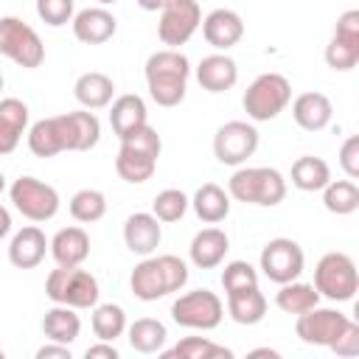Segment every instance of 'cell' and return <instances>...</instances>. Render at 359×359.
<instances>
[{
	"mask_svg": "<svg viewBox=\"0 0 359 359\" xmlns=\"http://www.w3.org/2000/svg\"><path fill=\"white\" fill-rule=\"evenodd\" d=\"M98 140H101V123L90 109L42 118L28 129V149L34 157H56L62 151H90Z\"/></svg>",
	"mask_w": 359,
	"mask_h": 359,
	"instance_id": "cell-1",
	"label": "cell"
},
{
	"mask_svg": "<svg viewBox=\"0 0 359 359\" xmlns=\"http://www.w3.org/2000/svg\"><path fill=\"white\" fill-rule=\"evenodd\" d=\"M146 84L149 95L157 107H177L185 98L188 90V76H191V62L180 48H163L154 50L146 59Z\"/></svg>",
	"mask_w": 359,
	"mask_h": 359,
	"instance_id": "cell-2",
	"label": "cell"
},
{
	"mask_svg": "<svg viewBox=\"0 0 359 359\" xmlns=\"http://www.w3.org/2000/svg\"><path fill=\"white\" fill-rule=\"evenodd\" d=\"M188 283V264L177 255H146L129 275L132 294L143 303L160 300L171 292H180Z\"/></svg>",
	"mask_w": 359,
	"mask_h": 359,
	"instance_id": "cell-3",
	"label": "cell"
},
{
	"mask_svg": "<svg viewBox=\"0 0 359 359\" xmlns=\"http://www.w3.org/2000/svg\"><path fill=\"white\" fill-rule=\"evenodd\" d=\"M163 140L157 135V129H151L149 123L140 126L137 132L121 137V149L115 157V171L121 180L140 185L146 180H151L154 168H157V157H160Z\"/></svg>",
	"mask_w": 359,
	"mask_h": 359,
	"instance_id": "cell-4",
	"label": "cell"
},
{
	"mask_svg": "<svg viewBox=\"0 0 359 359\" xmlns=\"http://www.w3.org/2000/svg\"><path fill=\"white\" fill-rule=\"evenodd\" d=\"M227 194L236 202L244 205H261V208H272L278 202H283L286 196V180L278 168L269 165H247V168H236L233 177L227 180Z\"/></svg>",
	"mask_w": 359,
	"mask_h": 359,
	"instance_id": "cell-5",
	"label": "cell"
},
{
	"mask_svg": "<svg viewBox=\"0 0 359 359\" xmlns=\"http://www.w3.org/2000/svg\"><path fill=\"white\" fill-rule=\"evenodd\" d=\"M45 294L53 303L70 306V309H93L98 303V280L93 272L81 266H56L45 278Z\"/></svg>",
	"mask_w": 359,
	"mask_h": 359,
	"instance_id": "cell-6",
	"label": "cell"
},
{
	"mask_svg": "<svg viewBox=\"0 0 359 359\" xmlns=\"http://www.w3.org/2000/svg\"><path fill=\"white\" fill-rule=\"evenodd\" d=\"M292 101V84L280 73H261L252 79V84L244 90V112L250 121H272L278 118Z\"/></svg>",
	"mask_w": 359,
	"mask_h": 359,
	"instance_id": "cell-7",
	"label": "cell"
},
{
	"mask_svg": "<svg viewBox=\"0 0 359 359\" xmlns=\"http://www.w3.org/2000/svg\"><path fill=\"white\" fill-rule=\"evenodd\" d=\"M314 289L320 297L345 303L359 289V272L351 255L345 252H325L314 266Z\"/></svg>",
	"mask_w": 359,
	"mask_h": 359,
	"instance_id": "cell-8",
	"label": "cell"
},
{
	"mask_svg": "<svg viewBox=\"0 0 359 359\" xmlns=\"http://www.w3.org/2000/svg\"><path fill=\"white\" fill-rule=\"evenodd\" d=\"M0 53L25 70H34L45 62V45L39 34L20 17H0Z\"/></svg>",
	"mask_w": 359,
	"mask_h": 359,
	"instance_id": "cell-9",
	"label": "cell"
},
{
	"mask_svg": "<svg viewBox=\"0 0 359 359\" xmlns=\"http://www.w3.org/2000/svg\"><path fill=\"white\" fill-rule=\"evenodd\" d=\"M171 317L182 328L213 331L222 323V317H224V303L210 289H194V292L180 294L171 303Z\"/></svg>",
	"mask_w": 359,
	"mask_h": 359,
	"instance_id": "cell-10",
	"label": "cell"
},
{
	"mask_svg": "<svg viewBox=\"0 0 359 359\" xmlns=\"http://www.w3.org/2000/svg\"><path fill=\"white\" fill-rule=\"evenodd\" d=\"M8 196L28 222H50L59 213V191L36 177H20L11 182Z\"/></svg>",
	"mask_w": 359,
	"mask_h": 359,
	"instance_id": "cell-11",
	"label": "cell"
},
{
	"mask_svg": "<svg viewBox=\"0 0 359 359\" xmlns=\"http://www.w3.org/2000/svg\"><path fill=\"white\" fill-rule=\"evenodd\" d=\"M199 25H202V8L196 0H168L160 8L157 36L163 45L180 48L196 34Z\"/></svg>",
	"mask_w": 359,
	"mask_h": 359,
	"instance_id": "cell-12",
	"label": "cell"
},
{
	"mask_svg": "<svg viewBox=\"0 0 359 359\" xmlns=\"http://www.w3.org/2000/svg\"><path fill=\"white\" fill-rule=\"evenodd\" d=\"M258 264H261V272H264L272 283L280 286V283H289V280L300 278L303 264H306V255H303V247H300L297 241L278 236V238H269V241L264 244Z\"/></svg>",
	"mask_w": 359,
	"mask_h": 359,
	"instance_id": "cell-13",
	"label": "cell"
},
{
	"mask_svg": "<svg viewBox=\"0 0 359 359\" xmlns=\"http://www.w3.org/2000/svg\"><path fill=\"white\" fill-rule=\"evenodd\" d=\"M258 149V129L247 121H227L213 135V154L224 165H241Z\"/></svg>",
	"mask_w": 359,
	"mask_h": 359,
	"instance_id": "cell-14",
	"label": "cell"
},
{
	"mask_svg": "<svg viewBox=\"0 0 359 359\" xmlns=\"http://www.w3.org/2000/svg\"><path fill=\"white\" fill-rule=\"evenodd\" d=\"M351 323L348 314L337 311V309H309L303 314H297L294 320V334L300 337V342L306 345H323V348H331L334 339L345 331V325Z\"/></svg>",
	"mask_w": 359,
	"mask_h": 359,
	"instance_id": "cell-15",
	"label": "cell"
},
{
	"mask_svg": "<svg viewBox=\"0 0 359 359\" xmlns=\"http://www.w3.org/2000/svg\"><path fill=\"white\" fill-rule=\"evenodd\" d=\"M70 25H73V36L84 45H104L118 31V20L112 17V11H107V6H90L76 11Z\"/></svg>",
	"mask_w": 359,
	"mask_h": 359,
	"instance_id": "cell-16",
	"label": "cell"
},
{
	"mask_svg": "<svg viewBox=\"0 0 359 359\" xmlns=\"http://www.w3.org/2000/svg\"><path fill=\"white\" fill-rule=\"evenodd\" d=\"M202 36L210 48L227 50L241 42L244 36V20L233 8H213L210 14L202 17Z\"/></svg>",
	"mask_w": 359,
	"mask_h": 359,
	"instance_id": "cell-17",
	"label": "cell"
},
{
	"mask_svg": "<svg viewBox=\"0 0 359 359\" xmlns=\"http://www.w3.org/2000/svg\"><path fill=\"white\" fill-rule=\"evenodd\" d=\"M163 238V224L154 213H132L123 222V244L135 255H151L160 247Z\"/></svg>",
	"mask_w": 359,
	"mask_h": 359,
	"instance_id": "cell-18",
	"label": "cell"
},
{
	"mask_svg": "<svg viewBox=\"0 0 359 359\" xmlns=\"http://www.w3.org/2000/svg\"><path fill=\"white\" fill-rule=\"evenodd\" d=\"M48 238L45 233L36 227V224H28L22 230H17L11 236V244H8V261L17 266V269H34L42 264L45 252H48Z\"/></svg>",
	"mask_w": 359,
	"mask_h": 359,
	"instance_id": "cell-19",
	"label": "cell"
},
{
	"mask_svg": "<svg viewBox=\"0 0 359 359\" xmlns=\"http://www.w3.org/2000/svg\"><path fill=\"white\" fill-rule=\"evenodd\" d=\"M230 250V238L222 227H205L199 230L194 238H191V247H188V255H191V264L199 266V269H213L224 261Z\"/></svg>",
	"mask_w": 359,
	"mask_h": 359,
	"instance_id": "cell-20",
	"label": "cell"
},
{
	"mask_svg": "<svg viewBox=\"0 0 359 359\" xmlns=\"http://www.w3.org/2000/svg\"><path fill=\"white\" fill-rule=\"evenodd\" d=\"M196 81L208 93H227L238 81V65L227 53H210L196 65Z\"/></svg>",
	"mask_w": 359,
	"mask_h": 359,
	"instance_id": "cell-21",
	"label": "cell"
},
{
	"mask_svg": "<svg viewBox=\"0 0 359 359\" xmlns=\"http://www.w3.org/2000/svg\"><path fill=\"white\" fill-rule=\"evenodd\" d=\"M56 266H81L90 255V236L84 227H62L48 244Z\"/></svg>",
	"mask_w": 359,
	"mask_h": 359,
	"instance_id": "cell-22",
	"label": "cell"
},
{
	"mask_svg": "<svg viewBox=\"0 0 359 359\" xmlns=\"http://www.w3.org/2000/svg\"><path fill=\"white\" fill-rule=\"evenodd\" d=\"M331 115H334V107H331V98L323 95V93H300L294 101H292V118L300 129L306 132H320L331 123Z\"/></svg>",
	"mask_w": 359,
	"mask_h": 359,
	"instance_id": "cell-23",
	"label": "cell"
},
{
	"mask_svg": "<svg viewBox=\"0 0 359 359\" xmlns=\"http://www.w3.org/2000/svg\"><path fill=\"white\" fill-rule=\"evenodd\" d=\"M149 123V112H146V101L135 93H123L112 101L109 107V126L118 137H126L132 132H137L140 126Z\"/></svg>",
	"mask_w": 359,
	"mask_h": 359,
	"instance_id": "cell-24",
	"label": "cell"
},
{
	"mask_svg": "<svg viewBox=\"0 0 359 359\" xmlns=\"http://www.w3.org/2000/svg\"><path fill=\"white\" fill-rule=\"evenodd\" d=\"M28 129V104L20 98H0V154H11Z\"/></svg>",
	"mask_w": 359,
	"mask_h": 359,
	"instance_id": "cell-25",
	"label": "cell"
},
{
	"mask_svg": "<svg viewBox=\"0 0 359 359\" xmlns=\"http://www.w3.org/2000/svg\"><path fill=\"white\" fill-rule=\"evenodd\" d=\"M73 95H76V101H79L84 109H104V107L112 104L115 81H112L107 73L90 70V73H81V76L76 79Z\"/></svg>",
	"mask_w": 359,
	"mask_h": 359,
	"instance_id": "cell-26",
	"label": "cell"
},
{
	"mask_svg": "<svg viewBox=\"0 0 359 359\" xmlns=\"http://www.w3.org/2000/svg\"><path fill=\"white\" fill-rule=\"evenodd\" d=\"M191 208L205 224H219L230 213V194L216 182H205V185L196 188V194L191 199Z\"/></svg>",
	"mask_w": 359,
	"mask_h": 359,
	"instance_id": "cell-27",
	"label": "cell"
},
{
	"mask_svg": "<svg viewBox=\"0 0 359 359\" xmlns=\"http://www.w3.org/2000/svg\"><path fill=\"white\" fill-rule=\"evenodd\" d=\"M42 334L50 342H62V345L76 342L79 334H81V320H79L76 309L53 303V309H48L45 317H42Z\"/></svg>",
	"mask_w": 359,
	"mask_h": 359,
	"instance_id": "cell-28",
	"label": "cell"
},
{
	"mask_svg": "<svg viewBox=\"0 0 359 359\" xmlns=\"http://www.w3.org/2000/svg\"><path fill=\"white\" fill-rule=\"evenodd\" d=\"M227 311L238 325H255L266 314V297H264V292L258 286L230 292L227 294Z\"/></svg>",
	"mask_w": 359,
	"mask_h": 359,
	"instance_id": "cell-29",
	"label": "cell"
},
{
	"mask_svg": "<svg viewBox=\"0 0 359 359\" xmlns=\"http://www.w3.org/2000/svg\"><path fill=\"white\" fill-rule=\"evenodd\" d=\"M275 306L283 314H303L314 306H320V292L314 289V283H300L297 278L289 283H280L278 294H275Z\"/></svg>",
	"mask_w": 359,
	"mask_h": 359,
	"instance_id": "cell-30",
	"label": "cell"
},
{
	"mask_svg": "<svg viewBox=\"0 0 359 359\" xmlns=\"http://www.w3.org/2000/svg\"><path fill=\"white\" fill-rule=\"evenodd\" d=\"M331 180V168L323 157L303 154L292 163V185L300 191H323Z\"/></svg>",
	"mask_w": 359,
	"mask_h": 359,
	"instance_id": "cell-31",
	"label": "cell"
},
{
	"mask_svg": "<svg viewBox=\"0 0 359 359\" xmlns=\"http://www.w3.org/2000/svg\"><path fill=\"white\" fill-rule=\"evenodd\" d=\"M126 337H129V345L137 353H157V351H163V345L168 339V331H165V325L160 320L140 317L132 325H126Z\"/></svg>",
	"mask_w": 359,
	"mask_h": 359,
	"instance_id": "cell-32",
	"label": "cell"
},
{
	"mask_svg": "<svg viewBox=\"0 0 359 359\" xmlns=\"http://www.w3.org/2000/svg\"><path fill=\"white\" fill-rule=\"evenodd\" d=\"M93 334L104 342H115L123 331H126V311L118 303H95L93 306V317H90Z\"/></svg>",
	"mask_w": 359,
	"mask_h": 359,
	"instance_id": "cell-33",
	"label": "cell"
},
{
	"mask_svg": "<svg viewBox=\"0 0 359 359\" xmlns=\"http://www.w3.org/2000/svg\"><path fill=\"white\" fill-rule=\"evenodd\" d=\"M323 205L328 213L348 216L359 208V185L353 180H328L323 188Z\"/></svg>",
	"mask_w": 359,
	"mask_h": 359,
	"instance_id": "cell-34",
	"label": "cell"
},
{
	"mask_svg": "<svg viewBox=\"0 0 359 359\" xmlns=\"http://www.w3.org/2000/svg\"><path fill=\"white\" fill-rule=\"evenodd\" d=\"M165 359H174V356H180V359H233V351L230 348H224V345H216V342H210L208 337H185V339H180L171 351H160Z\"/></svg>",
	"mask_w": 359,
	"mask_h": 359,
	"instance_id": "cell-35",
	"label": "cell"
},
{
	"mask_svg": "<svg viewBox=\"0 0 359 359\" xmlns=\"http://www.w3.org/2000/svg\"><path fill=\"white\" fill-rule=\"evenodd\" d=\"M107 213V196L95 188H81L70 196V216L81 224H93L98 219H104Z\"/></svg>",
	"mask_w": 359,
	"mask_h": 359,
	"instance_id": "cell-36",
	"label": "cell"
},
{
	"mask_svg": "<svg viewBox=\"0 0 359 359\" xmlns=\"http://www.w3.org/2000/svg\"><path fill=\"white\" fill-rule=\"evenodd\" d=\"M188 205H191V199H188L180 188H165V191H160V194L154 196V202H151V213H154L160 222L171 224V222H180V219L185 216Z\"/></svg>",
	"mask_w": 359,
	"mask_h": 359,
	"instance_id": "cell-37",
	"label": "cell"
},
{
	"mask_svg": "<svg viewBox=\"0 0 359 359\" xmlns=\"http://www.w3.org/2000/svg\"><path fill=\"white\" fill-rule=\"evenodd\" d=\"M222 286H224V294L258 286V272H255V266L250 261H230L222 269Z\"/></svg>",
	"mask_w": 359,
	"mask_h": 359,
	"instance_id": "cell-38",
	"label": "cell"
},
{
	"mask_svg": "<svg viewBox=\"0 0 359 359\" xmlns=\"http://www.w3.org/2000/svg\"><path fill=\"white\" fill-rule=\"evenodd\" d=\"M325 65L331 70H353L359 65V45H351V42H342L337 36H331V42L325 45Z\"/></svg>",
	"mask_w": 359,
	"mask_h": 359,
	"instance_id": "cell-39",
	"label": "cell"
},
{
	"mask_svg": "<svg viewBox=\"0 0 359 359\" xmlns=\"http://www.w3.org/2000/svg\"><path fill=\"white\" fill-rule=\"evenodd\" d=\"M36 14L45 25L59 28L73 20L76 6H73V0H36Z\"/></svg>",
	"mask_w": 359,
	"mask_h": 359,
	"instance_id": "cell-40",
	"label": "cell"
},
{
	"mask_svg": "<svg viewBox=\"0 0 359 359\" xmlns=\"http://www.w3.org/2000/svg\"><path fill=\"white\" fill-rule=\"evenodd\" d=\"M339 165L348 174V180L359 177V135H348L339 146Z\"/></svg>",
	"mask_w": 359,
	"mask_h": 359,
	"instance_id": "cell-41",
	"label": "cell"
},
{
	"mask_svg": "<svg viewBox=\"0 0 359 359\" xmlns=\"http://www.w3.org/2000/svg\"><path fill=\"white\" fill-rule=\"evenodd\" d=\"M331 351L337 353V356H345V359H351V356H359V325L351 320L348 325H345V331L334 339V345H331Z\"/></svg>",
	"mask_w": 359,
	"mask_h": 359,
	"instance_id": "cell-42",
	"label": "cell"
},
{
	"mask_svg": "<svg viewBox=\"0 0 359 359\" xmlns=\"http://www.w3.org/2000/svg\"><path fill=\"white\" fill-rule=\"evenodd\" d=\"M334 36L342 39V42L359 45V11L356 8H348V11L339 14L337 28H334Z\"/></svg>",
	"mask_w": 359,
	"mask_h": 359,
	"instance_id": "cell-43",
	"label": "cell"
},
{
	"mask_svg": "<svg viewBox=\"0 0 359 359\" xmlns=\"http://www.w3.org/2000/svg\"><path fill=\"white\" fill-rule=\"evenodd\" d=\"M84 356H87V359H118L121 353H118V348H115L112 342L98 339L95 345H90V348L84 351Z\"/></svg>",
	"mask_w": 359,
	"mask_h": 359,
	"instance_id": "cell-44",
	"label": "cell"
},
{
	"mask_svg": "<svg viewBox=\"0 0 359 359\" xmlns=\"http://www.w3.org/2000/svg\"><path fill=\"white\" fill-rule=\"evenodd\" d=\"M36 359H70V345L62 342H48L36 351Z\"/></svg>",
	"mask_w": 359,
	"mask_h": 359,
	"instance_id": "cell-45",
	"label": "cell"
},
{
	"mask_svg": "<svg viewBox=\"0 0 359 359\" xmlns=\"http://www.w3.org/2000/svg\"><path fill=\"white\" fill-rule=\"evenodd\" d=\"M11 233V213L0 205V238H6Z\"/></svg>",
	"mask_w": 359,
	"mask_h": 359,
	"instance_id": "cell-46",
	"label": "cell"
},
{
	"mask_svg": "<svg viewBox=\"0 0 359 359\" xmlns=\"http://www.w3.org/2000/svg\"><path fill=\"white\" fill-rule=\"evenodd\" d=\"M165 3H168V0H137V6H140L143 11H160Z\"/></svg>",
	"mask_w": 359,
	"mask_h": 359,
	"instance_id": "cell-47",
	"label": "cell"
},
{
	"mask_svg": "<svg viewBox=\"0 0 359 359\" xmlns=\"http://www.w3.org/2000/svg\"><path fill=\"white\" fill-rule=\"evenodd\" d=\"M250 356H269V359H278L280 353H278V351H272V348H255Z\"/></svg>",
	"mask_w": 359,
	"mask_h": 359,
	"instance_id": "cell-48",
	"label": "cell"
},
{
	"mask_svg": "<svg viewBox=\"0 0 359 359\" xmlns=\"http://www.w3.org/2000/svg\"><path fill=\"white\" fill-rule=\"evenodd\" d=\"M6 191V177H3V171H0V194Z\"/></svg>",
	"mask_w": 359,
	"mask_h": 359,
	"instance_id": "cell-49",
	"label": "cell"
},
{
	"mask_svg": "<svg viewBox=\"0 0 359 359\" xmlns=\"http://www.w3.org/2000/svg\"><path fill=\"white\" fill-rule=\"evenodd\" d=\"M98 6H112V3H118V0H95Z\"/></svg>",
	"mask_w": 359,
	"mask_h": 359,
	"instance_id": "cell-50",
	"label": "cell"
},
{
	"mask_svg": "<svg viewBox=\"0 0 359 359\" xmlns=\"http://www.w3.org/2000/svg\"><path fill=\"white\" fill-rule=\"evenodd\" d=\"M3 356H6V351H3V348H0V359H3Z\"/></svg>",
	"mask_w": 359,
	"mask_h": 359,
	"instance_id": "cell-51",
	"label": "cell"
},
{
	"mask_svg": "<svg viewBox=\"0 0 359 359\" xmlns=\"http://www.w3.org/2000/svg\"><path fill=\"white\" fill-rule=\"evenodd\" d=\"M0 90H3V73H0Z\"/></svg>",
	"mask_w": 359,
	"mask_h": 359,
	"instance_id": "cell-52",
	"label": "cell"
}]
</instances>
